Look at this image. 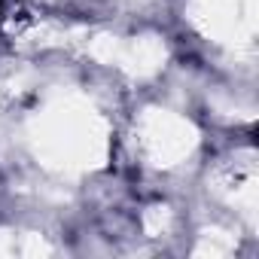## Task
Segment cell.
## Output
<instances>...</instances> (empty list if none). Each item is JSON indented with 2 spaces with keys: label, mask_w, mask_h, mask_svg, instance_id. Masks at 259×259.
I'll return each mask as SVG.
<instances>
[{
  "label": "cell",
  "mask_w": 259,
  "mask_h": 259,
  "mask_svg": "<svg viewBox=\"0 0 259 259\" xmlns=\"http://www.w3.org/2000/svg\"><path fill=\"white\" fill-rule=\"evenodd\" d=\"M0 7H4V0H0Z\"/></svg>",
  "instance_id": "6da1fadb"
}]
</instances>
